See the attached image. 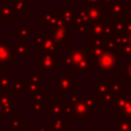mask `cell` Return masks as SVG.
I'll list each match as a JSON object with an SVG mask.
<instances>
[{
	"instance_id": "6da1fadb",
	"label": "cell",
	"mask_w": 131,
	"mask_h": 131,
	"mask_svg": "<svg viewBox=\"0 0 131 131\" xmlns=\"http://www.w3.org/2000/svg\"><path fill=\"white\" fill-rule=\"evenodd\" d=\"M52 88L59 94L69 93L72 94L79 88V79L75 78L72 72H58L57 77L52 79Z\"/></svg>"
},
{
	"instance_id": "7a4b0ae2",
	"label": "cell",
	"mask_w": 131,
	"mask_h": 131,
	"mask_svg": "<svg viewBox=\"0 0 131 131\" xmlns=\"http://www.w3.org/2000/svg\"><path fill=\"white\" fill-rule=\"evenodd\" d=\"M37 53V72L46 74L53 72L58 74V54H50V53Z\"/></svg>"
},
{
	"instance_id": "3957f363",
	"label": "cell",
	"mask_w": 131,
	"mask_h": 131,
	"mask_svg": "<svg viewBox=\"0 0 131 131\" xmlns=\"http://www.w3.org/2000/svg\"><path fill=\"white\" fill-rule=\"evenodd\" d=\"M94 66L100 70L102 74H107V72H113L115 69L121 67V59L117 58L114 53L105 51L98 60L94 62Z\"/></svg>"
},
{
	"instance_id": "277c9868",
	"label": "cell",
	"mask_w": 131,
	"mask_h": 131,
	"mask_svg": "<svg viewBox=\"0 0 131 131\" xmlns=\"http://www.w3.org/2000/svg\"><path fill=\"white\" fill-rule=\"evenodd\" d=\"M15 98L16 93L12 89L0 90V105L4 109L2 120H12L15 116Z\"/></svg>"
},
{
	"instance_id": "5b68a950",
	"label": "cell",
	"mask_w": 131,
	"mask_h": 131,
	"mask_svg": "<svg viewBox=\"0 0 131 131\" xmlns=\"http://www.w3.org/2000/svg\"><path fill=\"white\" fill-rule=\"evenodd\" d=\"M94 95H97L98 100H99L100 105L106 104L111 106L115 100V94L113 93V91L109 89V86L105 83L104 78H99L98 83L94 84Z\"/></svg>"
},
{
	"instance_id": "8992f818",
	"label": "cell",
	"mask_w": 131,
	"mask_h": 131,
	"mask_svg": "<svg viewBox=\"0 0 131 131\" xmlns=\"http://www.w3.org/2000/svg\"><path fill=\"white\" fill-rule=\"evenodd\" d=\"M16 61L14 48L6 41L5 36H0V68H9Z\"/></svg>"
},
{
	"instance_id": "52a82bcc",
	"label": "cell",
	"mask_w": 131,
	"mask_h": 131,
	"mask_svg": "<svg viewBox=\"0 0 131 131\" xmlns=\"http://www.w3.org/2000/svg\"><path fill=\"white\" fill-rule=\"evenodd\" d=\"M63 22L61 18V10L54 9V10H41V25L46 28V31L51 32L54 30L59 24Z\"/></svg>"
},
{
	"instance_id": "ba28073f",
	"label": "cell",
	"mask_w": 131,
	"mask_h": 131,
	"mask_svg": "<svg viewBox=\"0 0 131 131\" xmlns=\"http://www.w3.org/2000/svg\"><path fill=\"white\" fill-rule=\"evenodd\" d=\"M69 107L71 109V115L74 120H77V118L88 120L89 116H90L88 108L78 98V94H75V93L69 94Z\"/></svg>"
},
{
	"instance_id": "9c48e42d",
	"label": "cell",
	"mask_w": 131,
	"mask_h": 131,
	"mask_svg": "<svg viewBox=\"0 0 131 131\" xmlns=\"http://www.w3.org/2000/svg\"><path fill=\"white\" fill-rule=\"evenodd\" d=\"M50 35L58 45H61L63 47H68V38L74 35V31H72L71 28L67 27L64 24V22H62L54 30H52L50 32Z\"/></svg>"
},
{
	"instance_id": "30bf717a",
	"label": "cell",
	"mask_w": 131,
	"mask_h": 131,
	"mask_svg": "<svg viewBox=\"0 0 131 131\" xmlns=\"http://www.w3.org/2000/svg\"><path fill=\"white\" fill-rule=\"evenodd\" d=\"M86 13H88L89 24H95V23H101L105 21V16H108V6L99 5V6H90L86 7Z\"/></svg>"
},
{
	"instance_id": "8fae6325",
	"label": "cell",
	"mask_w": 131,
	"mask_h": 131,
	"mask_svg": "<svg viewBox=\"0 0 131 131\" xmlns=\"http://www.w3.org/2000/svg\"><path fill=\"white\" fill-rule=\"evenodd\" d=\"M25 81H27V92L31 95L37 94L41 92V74L35 71V72H27L25 75Z\"/></svg>"
},
{
	"instance_id": "7c38bea8",
	"label": "cell",
	"mask_w": 131,
	"mask_h": 131,
	"mask_svg": "<svg viewBox=\"0 0 131 131\" xmlns=\"http://www.w3.org/2000/svg\"><path fill=\"white\" fill-rule=\"evenodd\" d=\"M46 112L48 115L52 116H62L64 114H71V109H70L69 105H64L61 99H54L51 105L46 106Z\"/></svg>"
},
{
	"instance_id": "4fadbf2b",
	"label": "cell",
	"mask_w": 131,
	"mask_h": 131,
	"mask_svg": "<svg viewBox=\"0 0 131 131\" xmlns=\"http://www.w3.org/2000/svg\"><path fill=\"white\" fill-rule=\"evenodd\" d=\"M47 106V94L46 93H37L31 98V113L34 115H40Z\"/></svg>"
},
{
	"instance_id": "5bb4252c",
	"label": "cell",
	"mask_w": 131,
	"mask_h": 131,
	"mask_svg": "<svg viewBox=\"0 0 131 131\" xmlns=\"http://www.w3.org/2000/svg\"><path fill=\"white\" fill-rule=\"evenodd\" d=\"M89 55L93 60V62H95L98 60V58L105 52V48L102 46V39L98 38H91L89 37Z\"/></svg>"
},
{
	"instance_id": "9a60e30c",
	"label": "cell",
	"mask_w": 131,
	"mask_h": 131,
	"mask_svg": "<svg viewBox=\"0 0 131 131\" xmlns=\"http://www.w3.org/2000/svg\"><path fill=\"white\" fill-rule=\"evenodd\" d=\"M125 6H127V0H115L108 7V16L109 20L114 18H120L125 15Z\"/></svg>"
},
{
	"instance_id": "2e32d148",
	"label": "cell",
	"mask_w": 131,
	"mask_h": 131,
	"mask_svg": "<svg viewBox=\"0 0 131 131\" xmlns=\"http://www.w3.org/2000/svg\"><path fill=\"white\" fill-rule=\"evenodd\" d=\"M16 14L9 0H0V21H15Z\"/></svg>"
},
{
	"instance_id": "e0dca14e",
	"label": "cell",
	"mask_w": 131,
	"mask_h": 131,
	"mask_svg": "<svg viewBox=\"0 0 131 131\" xmlns=\"http://www.w3.org/2000/svg\"><path fill=\"white\" fill-rule=\"evenodd\" d=\"M78 98L82 100V102L85 105V107L88 108L90 115H92L97 109H99L100 102H99V100H98L97 95H94L93 93L92 94H90V93H86V94L85 93H81V94H78Z\"/></svg>"
},
{
	"instance_id": "ac0fdd59",
	"label": "cell",
	"mask_w": 131,
	"mask_h": 131,
	"mask_svg": "<svg viewBox=\"0 0 131 131\" xmlns=\"http://www.w3.org/2000/svg\"><path fill=\"white\" fill-rule=\"evenodd\" d=\"M95 70V66L93 60L90 58V55H88L86 58H84L78 64H76L72 68V74H77V72H85V74H93Z\"/></svg>"
},
{
	"instance_id": "d6986e66",
	"label": "cell",
	"mask_w": 131,
	"mask_h": 131,
	"mask_svg": "<svg viewBox=\"0 0 131 131\" xmlns=\"http://www.w3.org/2000/svg\"><path fill=\"white\" fill-rule=\"evenodd\" d=\"M50 34V32H48ZM58 48L59 45L54 41V39L51 37V35H48L45 38V40L41 43V45L39 47H37V52L41 53H50V54H58Z\"/></svg>"
},
{
	"instance_id": "ffe728a7",
	"label": "cell",
	"mask_w": 131,
	"mask_h": 131,
	"mask_svg": "<svg viewBox=\"0 0 131 131\" xmlns=\"http://www.w3.org/2000/svg\"><path fill=\"white\" fill-rule=\"evenodd\" d=\"M31 25H16L15 27V41L29 43L31 38Z\"/></svg>"
},
{
	"instance_id": "44dd1931",
	"label": "cell",
	"mask_w": 131,
	"mask_h": 131,
	"mask_svg": "<svg viewBox=\"0 0 131 131\" xmlns=\"http://www.w3.org/2000/svg\"><path fill=\"white\" fill-rule=\"evenodd\" d=\"M104 81L115 95L124 94L127 91V85H125V83H122L120 78H104Z\"/></svg>"
},
{
	"instance_id": "7402d4cb",
	"label": "cell",
	"mask_w": 131,
	"mask_h": 131,
	"mask_svg": "<svg viewBox=\"0 0 131 131\" xmlns=\"http://www.w3.org/2000/svg\"><path fill=\"white\" fill-rule=\"evenodd\" d=\"M14 54L16 58H31L32 57V47L28 45V43L24 41H15L14 46Z\"/></svg>"
},
{
	"instance_id": "603a6c76",
	"label": "cell",
	"mask_w": 131,
	"mask_h": 131,
	"mask_svg": "<svg viewBox=\"0 0 131 131\" xmlns=\"http://www.w3.org/2000/svg\"><path fill=\"white\" fill-rule=\"evenodd\" d=\"M61 10V18L64 22V24L67 27L71 28L72 21H74V16H75V8L72 5H63Z\"/></svg>"
},
{
	"instance_id": "cb8c5ba5",
	"label": "cell",
	"mask_w": 131,
	"mask_h": 131,
	"mask_svg": "<svg viewBox=\"0 0 131 131\" xmlns=\"http://www.w3.org/2000/svg\"><path fill=\"white\" fill-rule=\"evenodd\" d=\"M127 101H128V98H127V95H125V93L124 94L115 95V100H114V102L111 105V109H113V111L115 112V114L121 115L123 109H124V106H125V104H127Z\"/></svg>"
},
{
	"instance_id": "d4e9b609",
	"label": "cell",
	"mask_w": 131,
	"mask_h": 131,
	"mask_svg": "<svg viewBox=\"0 0 131 131\" xmlns=\"http://www.w3.org/2000/svg\"><path fill=\"white\" fill-rule=\"evenodd\" d=\"M89 37H91V38H98V39L104 38L105 37L104 22L95 23V24H90V27H89Z\"/></svg>"
},
{
	"instance_id": "484cf974",
	"label": "cell",
	"mask_w": 131,
	"mask_h": 131,
	"mask_svg": "<svg viewBox=\"0 0 131 131\" xmlns=\"http://www.w3.org/2000/svg\"><path fill=\"white\" fill-rule=\"evenodd\" d=\"M10 89L16 94H25V93H28L25 78H12Z\"/></svg>"
},
{
	"instance_id": "4316f807",
	"label": "cell",
	"mask_w": 131,
	"mask_h": 131,
	"mask_svg": "<svg viewBox=\"0 0 131 131\" xmlns=\"http://www.w3.org/2000/svg\"><path fill=\"white\" fill-rule=\"evenodd\" d=\"M124 18H125V15L120 18L109 20L112 22V24H113L115 36H127L125 35V29H124Z\"/></svg>"
},
{
	"instance_id": "83f0119b",
	"label": "cell",
	"mask_w": 131,
	"mask_h": 131,
	"mask_svg": "<svg viewBox=\"0 0 131 131\" xmlns=\"http://www.w3.org/2000/svg\"><path fill=\"white\" fill-rule=\"evenodd\" d=\"M48 32L47 31H37L36 35H35L34 37H31L29 40L30 43V46L31 47H39V46L41 45V43H43L44 40H45V38L48 36Z\"/></svg>"
},
{
	"instance_id": "f1b7e54d",
	"label": "cell",
	"mask_w": 131,
	"mask_h": 131,
	"mask_svg": "<svg viewBox=\"0 0 131 131\" xmlns=\"http://www.w3.org/2000/svg\"><path fill=\"white\" fill-rule=\"evenodd\" d=\"M54 131H63L68 128V122L62 118V116H53V125Z\"/></svg>"
},
{
	"instance_id": "f546056e",
	"label": "cell",
	"mask_w": 131,
	"mask_h": 131,
	"mask_svg": "<svg viewBox=\"0 0 131 131\" xmlns=\"http://www.w3.org/2000/svg\"><path fill=\"white\" fill-rule=\"evenodd\" d=\"M12 78L10 72H0V90L10 89Z\"/></svg>"
},
{
	"instance_id": "4dcf8cb0",
	"label": "cell",
	"mask_w": 131,
	"mask_h": 131,
	"mask_svg": "<svg viewBox=\"0 0 131 131\" xmlns=\"http://www.w3.org/2000/svg\"><path fill=\"white\" fill-rule=\"evenodd\" d=\"M114 54L117 58H131V45L127 44V45L120 46L116 48V51L114 52Z\"/></svg>"
},
{
	"instance_id": "1f68e13d",
	"label": "cell",
	"mask_w": 131,
	"mask_h": 131,
	"mask_svg": "<svg viewBox=\"0 0 131 131\" xmlns=\"http://www.w3.org/2000/svg\"><path fill=\"white\" fill-rule=\"evenodd\" d=\"M102 46H104L105 51H108V52L114 53L117 48L115 40H114V37H105L102 38Z\"/></svg>"
},
{
	"instance_id": "d6a6232c",
	"label": "cell",
	"mask_w": 131,
	"mask_h": 131,
	"mask_svg": "<svg viewBox=\"0 0 131 131\" xmlns=\"http://www.w3.org/2000/svg\"><path fill=\"white\" fill-rule=\"evenodd\" d=\"M9 1H10L12 5H13L16 16L17 15L23 16V15L27 14V5H24L23 2H21L20 0H9Z\"/></svg>"
},
{
	"instance_id": "836d02e7",
	"label": "cell",
	"mask_w": 131,
	"mask_h": 131,
	"mask_svg": "<svg viewBox=\"0 0 131 131\" xmlns=\"http://www.w3.org/2000/svg\"><path fill=\"white\" fill-rule=\"evenodd\" d=\"M116 131H131V120L130 118H122L115 122Z\"/></svg>"
},
{
	"instance_id": "e575fe53",
	"label": "cell",
	"mask_w": 131,
	"mask_h": 131,
	"mask_svg": "<svg viewBox=\"0 0 131 131\" xmlns=\"http://www.w3.org/2000/svg\"><path fill=\"white\" fill-rule=\"evenodd\" d=\"M104 25H105V37H114L115 32H114V28L113 24L109 20H105L104 21ZM104 37V38H105Z\"/></svg>"
},
{
	"instance_id": "d590c367",
	"label": "cell",
	"mask_w": 131,
	"mask_h": 131,
	"mask_svg": "<svg viewBox=\"0 0 131 131\" xmlns=\"http://www.w3.org/2000/svg\"><path fill=\"white\" fill-rule=\"evenodd\" d=\"M89 27H90L89 23H84V24L79 25V27L75 30V32H76L79 37H89Z\"/></svg>"
},
{
	"instance_id": "8d00e7d4",
	"label": "cell",
	"mask_w": 131,
	"mask_h": 131,
	"mask_svg": "<svg viewBox=\"0 0 131 131\" xmlns=\"http://www.w3.org/2000/svg\"><path fill=\"white\" fill-rule=\"evenodd\" d=\"M121 116H122V118H130L131 120V101L130 100L127 101V104H125L124 109H123Z\"/></svg>"
},
{
	"instance_id": "74e56055",
	"label": "cell",
	"mask_w": 131,
	"mask_h": 131,
	"mask_svg": "<svg viewBox=\"0 0 131 131\" xmlns=\"http://www.w3.org/2000/svg\"><path fill=\"white\" fill-rule=\"evenodd\" d=\"M10 127L14 130L17 131V129L21 128V115H15L13 118L10 120Z\"/></svg>"
},
{
	"instance_id": "f35d334b",
	"label": "cell",
	"mask_w": 131,
	"mask_h": 131,
	"mask_svg": "<svg viewBox=\"0 0 131 131\" xmlns=\"http://www.w3.org/2000/svg\"><path fill=\"white\" fill-rule=\"evenodd\" d=\"M114 40H115V43H116V45H117V47L129 44L127 36H114Z\"/></svg>"
},
{
	"instance_id": "ab89813d",
	"label": "cell",
	"mask_w": 131,
	"mask_h": 131,
	"mask_svg": "<svg viewBox=\"0 0 131 131\" xmlns=\"http://www.w3.org/2000/svg\"><path fill=\"white\" fill-rule=\"evenodd\" d=\"M83 5L86 7L99 6V5H101V0H83Z\"/></svg>"
},
{
	"instance_id": "60d3db41",
	"label": "cell",
	"mask_w": 131,
	"mask_h": 131,
	"mask_svg": "<svg viewBox=\"0 0 131 131\" xmlns=\"http://www.w3.org/2000/svg\"><path fill=\"white\" fill-rule=\"evenodd\" d=\"M124 29H125V35L131 34V18L125 16L124 18Z\"/></svg>"
},
{
	"instance_id": "b9f144b4",
	"label": "cell",
	"mask_w": 131,
	"mask_h": 131,
	"mask_svg": "<svg viewBox=\"0 0 131 131\" xmlns=\"http://www.w3.org/2000/svg\"><path fill=\"white\" fill-rule=\"evenodd\" d=\"M125 77H127L129 81H131V60L125 66Z\"/></svg>"
},
{
	"instance_id": "7bdbcfd3",
	"label": "cell",
	"mask_w": 131,
	"mask_h": 131,
	"mask_svg": "<svg viewBox=\"0 0 131 131\" xmlns=\"http://www.w3.org/2000/svg\"><path fill=\"white\" fill-rule=\"evenodd\" d=\"M125 16L131 18V4H127V6H125Z\"/></svg>"
},
{
	"instance_id": "ee69618b",
	"label": "cell",
	"mask_w": 131,
	"mask_h": 131,
	"mask_svg": "<svg viewBox=\"0 0 131 131\" xmlns=\"http://www.w3.org/2000/svg\"><path fill=\"white\" fill-rule=\"evenodd\" d=\"M114 1H115V0H101V5H105V6L109 7V5H112Z\"/></svg>"
},
{
	"instance_id": "f6af8a7d",
	"label": "cell",
	"mask_w": 131,
	"mask_h": 131,
	"mask_svg": "<svg viewBox=\"0 0 131 131\" xmlns=\"http://www.w3.org/2000/svg\"><path fill=\"white\" fill-rule=\"evenodd\" d=\"M125 95H127L128 100L131 101V86H130V89H127V91H125Z\"/></svg>"
},
{
	"instance_id": "bcb514c9",
	"label": "cell",
	"mask_w": 131,
	"mask_h": 131,
	"mask_svg": "<svg viewBox=\"0 0 131 131\" xmlns=\"http://www.w3.org/2000/svg\"><path fill=\"white\" fill-rule=\"evenodd\" d=\"M20 1L23 2L24 5H27V6H29V5L32 4V1H34V0H20Z\"/></svg>"
},
{
	"instance_id": "7dc6e473",
	"label": "cell",
	"mask_w": 131,
	"mask_h": 131,
	"mask_svg": "<svg viewBox=\"0 0 131 131\" xmlns=\"http://www.w3.org/2000/svg\"><path fill=\"white\" fill-rule=\"evenodd\" d=\"M4 117V109H2V106L0 105V120H2Z\"/></svg>"
},
{
	"instance_id": "c3c4849f",
	"label": "cell",
	"mask_w": 131,
	"mask_h": 131,
	"mask_svg": "<svg viewBox=\"0 0 131 131\" xmlns=\"http://www.w3.org/2000/svg\"><path fill=\"white\" fill-rule=\"evenodd\" d=\"M127 38H128V41H129V44L131 45V34L129 35H127Z\"/></svg>"
},
{
	"instance_id": "681fc988",
	"label": "cell",
	"mask_w": 131,
	"mask_h": 131,
	"mask_svg": "<svg viewBox=\"0 0 131 131\" xmlns=\"http://www.w3.org/2000/svg\"><path fill=\"white\" fill-rule=\"evenodd\" d=\"M7 131H8V130H7ZM10 131H16V130H10Z\"/></svg>"
}]
</instances>
